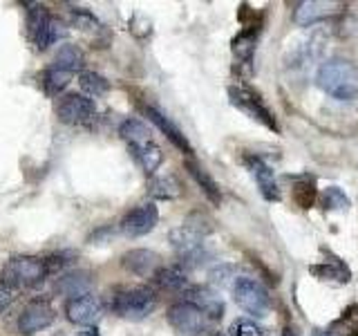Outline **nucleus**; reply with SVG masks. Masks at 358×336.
Instances as JSON below:
<instances>
[{"mask_svg":"<svg viewBox=\"0 0 358 336\" xmlns=\"http://www.w3.org/2000/svg\"><path fill=\"white\" fill-rule=\"evenodd\" d=\"M316 83L338 101L358 99V67L347 59H329L318 67Z\"/></svg>","mask_w":358,"mask_h":336,"instance_id":"nucleus-1","label":"nucleus"},{"mask_svg":"<svg viewBox=\"0 0 358 336\" xmlns=\"http://www.w3.org/2000/svg\"><path fill=\"white\" fill-rule=\"evenodd\" d=\"M48 276H52L48 258L14 255L7 260L0 283H5L14 289H34V287L43 285Z\"/></svg>","mask_w":358,"mask_h":336,"instance_id":"nucleus-2","label":"nucleus"},{"mask_svg":"<svg viewBox=\"0 0 358 336\" xmlns=\"http://www.w3.org/2000/svg\"><path fill=\"white\" fill-rule=\"evenodd\" d=\"M233 300L238 302V307L251 314L255 318H262L271 309V296L264 289L260 280L249 278V276H238L233 280Z\"/></svg>","mask_w":358,"mask_h":336,"instance_id":"nucleus-3","label":"nucleus"},{"mask_svg":"<svg viewBox=\"0 0 358 336\" xmlns=\"http://www.w3.org/2000/svg\"><path fill=\"white\" fill-rule=\"evenodd\" d=\"M213 231V222L204 216V213H190L184 224H179L177 229L171 231V244L179 255H190L195 253L201 240Z\"/></svg>","mask_w":358,"mask_h":336,"instance_id":"nucleus-4","label":"nucleus"},{"mask_svg":"<svg viewBox=\"0 0 358 336\" xmlns=\"http://www.w3.org/2000/svg\"><path fill=\"white\" fill-rule=\"evenodd\" d=\"M27 27H29V36L38 50H48L50 45L59 43L61 38H65V34H67L63 22L59 18H54L43 5L29 7Z\"/></svg>","mask_w":358,"mask_h":336,"instance_id":"nucleus-5","label":"nucleus"},{"mask_svg":"<svg viewBox=\"0 0 358 336\" xmlns=\"http://www.w3.org/2000/svg\"><path fill=\"white\" fill-rule=\"evenodd\" d=\"M157 307V296L148 287H132L121 291L112 300V309L126 321H141L150 316L152 309Z\"/></svg>","mask_w":358,"mask_h":336,"instance_id":"nucleus-6","label":"nucleus"},{"mask_svg":"<svg viewBox=\"0 0 358 336\" xmlns=\"http://www.w3.org/2000/svg\"><path fill=\"white\" fill-rule=\"evenodd\" d=\"M171 328L182 336H201L210 328V318L190 300H179L166 314Z\"/></svg>","mask_w":358,"mask_h":336,"instance_id":"nucleus-7","label":"nucleus"},{"mask_svg":"<svg viewBox=\"0 0 358 336\" xmlns=\"http://www.w3.org/2000/svg\"><path fill=\"white\" fill-rule=\"evenodd\" d=\"M229 101H231L233 108L242 110L246 117L260 121L262 126H266L268 130L278 132V121H275V117L271 115V110H268L262 104V99L257 97L253 90L244 88V85H231L229 88Z\"/></svg>","mask_w":358,"mask_h":336,"instance_id":"nucleus-8","label":"nucleus"},{"mask_svg":"<svg viewBox=\"0 0 358 336\" xmlns=\"http://www.w3.org/2000/svg\"><path fill=\"white\" fill-rule=\"evenodd\" d=\"M96 115V104L85 94H65L56 104V117L67 126H81Z\"/></svg>","mask_w":358,"mask_h":336,"instance_id":"nucleus-9","label":"nucleus"},{"mask_svg":"<svg viewBox=\"0 0 358 336\" xmlns=\"http://www.w3.org/2000/svg\"><path fill=\"white\" fill-rule=\"evenodd\" d=\"M56 318V312L52 307V302L50 300H45V298H36V300H31L29 305L22 309V314L18 316V323H16V328L20 334H36L45 328H50V325L54 323Z\"/></svg>","mask_w":358,"mask_h":336,"instance_id":"nucleus-10","label":"nucleus"},{"mask_svg":"<svg viewBox=\"0 0 358 336\" xmlns=\"http://www.w3.org/2000/svg\"><path fill=\"white\" fill-rule=\"evenodd\" d=\"M157 222H159V211L155 204H139L132 211H128L121 220V233L128 238H141V235L150 233Z\"/></svg>","mask_w":358,"mask_h":336,"instance_id":"nucleus-11","label":"nucleus"},{"mask_svg":"<svg viewBox=\"0 0 358 336\" xmlns=\"http://www.w3.org/2000/svg\"><path fill=\"white\" fill-rule=\"evenodd\" d=\"M65 314L74 325H85V328H94V323L101 318L103 314V305L101 300L92 294H85V296H78L67 300L65 305Z\"/></svg>","mask_w":358,"mask_h":336,"instance_id":"nucleus-12","label":"nucleus"},{"mask_svg":"<svg viewBox=\"0 0 358 336\" xmlns=\"http://www.w3.org/2000/svg\"><path fill=\"white\" fill-rule=\"evenodd\" d=\"M246 168L251 171L253 179L257 182V186H260V193L264 200L268 202H278L280 200V186L275 182V173L273 168L268 166L262 157H246Z\"/></svg>","mask_w":358,"mask_h":336,"instance_id":"nucleus-13","label":"nucleus"},{"mask_svg":"<svg viewBox=\"0 0 358 336\" xmlns=\"http://www.w3.org/2000/svg\"><path fill=\"white\" fill-rule=\"evenodd\" d=\"M186 300H190L193 305H197L213 323L222 321V316H224V302H222V298L215 294V291H210L206 287H190L186 291Z\"/></svg>","mask_w":358,"mask_h":336,"instance_id":"nucleus-14","label":"nucleus"},{"mask_svg":"<svg viewBox=\"0 0 358 336\" xmlns=\"http://www.w3.org/2000/svg\"><path fill=\"white\" fill-rule=\"evenodd\" d=\"M123 267L134 276H155L159 272V255L150 249H132L123 255Z\"/></svg>","mask_w":358,"mask_h":336,"instance_id":"nucleus-15","label":"nucleus"},{"mask_svg":"<svg viewBox=\"0 0 358 336\" xmlns=\"http://www.w3.org/2000/svg\"><path fill=\"white\" fill-rule=\"evenodd\" d=\"M145 117H148L157 128H159L168 139L173 141V146H177L179 150L182 153H186V155H193V146H190V141L186 139V134L179 130L175 123L168 119V117H164L159 110H155V108H145Z\"/></svg>","mask_w":358,"mask_h":336,"instance_id":"nucleus-16","label":"nucleus"},{"mask_svg":"<svg viewBox=\"0 0 358 336\" xmlns=\"http://www.w3.org/2000/svg\"><path fill=\"white\" fill-rule=\"evenodd\" d=\"M329 255V260H322L320 265H313L309 267V272L320 278V280H334V283H350L352 280V272H350V267H347L341 258H336L327 251Z\"/></svg>","mask_w":358,"mask_h":336,"instance_id":"nucleus-17","label":"nucleus"},{"mask_svg":"<svg viewBox=\"0 0 358 336\" xmlns=\"http://www.w3.org/2000/svg\"><path fill=\"white\" fill-rule=\"evenodd\" d=\"M90 287H92V276L87 272L65 274L63 278H59V283H56V291L63 296H70V300L90 294Z\"/></svg>","mask_w":358,"mask_h":336,"instance_id":"nucleus-18","label":"nucleus"},{"mask_svg":"<svg viewBox=\"0 0 358 336\" xmlns=\"http://www.w3.org/2000/svg\"><path fill=\"white\" fill-rule=\"evenodd\" d=\"M257 34H260V27H244L238 36L233 38V45H231V50H233V56L238 59L240 63L244 65H249L253 61V54H255V43H257Z\"/></svg>","mask_w":358,"mask_h":336,"instance_id":"nucleus-19","label":"nucleus"},{"mask_svg":"<svg viewBox=\"0 0 358 336\" xmlns=\"http://www.w3.org/2000/svg\"><path fill=\"white\" fill-rule=\"evenodd\" d=\"M130 153H132V157L137 160V164H139L148 175H152V173L157 171V168L162 166V162H164V153H162V148H159V146H157L155 141L141 144V146H134V148H130Z\"/></svg>","mask_w":358,"mask_h":336,"instance_id":"nucleus-20","label":"nucleus"},{"mask_svg":"<svg viewBox=\"0 0 358 336\" xmlns=\"http://www.w3.org/2000/svg\"><path fill=\"white\" fill-rule=\"evenodd\" d=\"M186 171H188V175L197 182V186H199L201 190H204V195L213 202V204H220V202H222V190H220V186H217L215 179H213L199 164L190 162V160L186 162Z\"/></svg>","mask_w":358,"mask_h":336,"instance_id":"nucleus-21","label":"nucleus"},{"mask_svg":"<svg viewBox=\"0 0 358 336\" xmlns=\"http://www.w3.org/2000/svg\"><path fill=\"white\" fill-rule=\"evenodd\" d=\"M83 63H85V56L81 50L76 48V45H61L59 52H56V56H54L52 65L67 72V74H76L83 67Z\"/></svg>","mask_w":358,"mask_h":336,"instance_id":"nucleus-22","label":"nucleus"},{"mask_svg":"<svg viewBox=\"0 0 358 336\" xmlns=\"http://www.w3.org/2000/svg\"><path fill=\"white\" fill-rule=\"evenodd\" d=\"M155 285L164 291H184L188 289V278L179 267H162L155 276Z\"/></svg>","mask_w":358,"mask_h":336,"instance_id":"nucleus-23","label":"nucleus"},{"mask_svg":"<svg viewBox=\"0 0 358 336\" xmlns=\"http://www.w3.org/2000/svg\"><path fill=\"white\" fill-rule=\"evenodd\" d=\"M119 134H121V139L130 146V148L152 141L148 126H145V123L139 121V119H126V121H123L121 128H119Z\"/></svg>","mask_w":358,"mask_h":336,"instance_id":"nucleus-24","label":"nucleus"},{"mask_svg":"<svg viewBox=\"0 0 358 336\" xmlns=\"http://www.w3.org/2000/svg\"><path fill=\"white\" fill-rule=\"evenodd\" d=\"M329 16V5L327 3H300L294 11V20L302 27H309L313 22Z\"/></svg>","mask_w":358,"mask_h":336,"instance_id":"nucleus-25","label":"nucleus"},{"mask_svg":"<svg viewBox=\"0 0 358 336\" xmlns=\"http://www.w3.org/2000/svg\"><path fill=\"white\" fill-rule=\"evenodd\" d=\"M148 193L157 200H175L182 195V186H179V182L173 175H162V177L150 179Z\"/></svg>","mask_w":358,"mask_h":336,"instance_id":"nucleus-26","label":"nucleus"},{"mask_svg":"<svg viewBox=\"0 0 358 336\" xmlns=\"http://www.w3.org/2000/svg\"><path fill=\"white\" fill-rule=\"evenodd\" d=\"M70 78H72V74H67V72L59 70V67L50 65L48 70L43 72V88H45V92H48L50 97L59 94L61 90H63L67 83H70Z\"/></svg>","mask_w":358,"mask_h":336,"instance_id":"nucleus-27","label":"nucleus"},{"mask_svg":"<svg viewBox=\"0 0 358 336\" xmlns=\"http://www.w3.org/2000/svg\"><path fill=\"white\" fill-rule=\"evenodd\" d=\"M78 85H81L85 97H90V99L106 94L108 90H110V83L101 74H96V72H83L81 76H78Z\"/></svg>","mask_w":358,"mask_h":336,"instance_id":"nucleus-28","label":"nucleus"},{"mask_svg":"<svg viewBox=\"0 0 358 336\" xmlns=\"http://www.w3.org/2000/svg\"><path fill=\"white\" fill-rule=\"evenodd\" d=\"M350 204H352L350 197H347L338 186L324 188V193H322V209H327V211H347V209H350Z\"/></svg>","mask_w":358,"mask_h":336,"instance_id":"nucleus-29","label":"nucleus"},{"mask_svg":"<svg viewBox=\"0 0 358 336\" xmlns=\"http://www.w3.org/2000/svg\"><path fill=\"white\" fill-rule=\"evenodd\" d=\"M294 200L300 209H309L316 202V186H313V182H309V179L298 182L294 188Z\"/></svg>","mask_w":358,"mask_h":336,"instance_id":"nucleus-30","label":"nucleus"},{"mask_svg":"<svg viewBox=\"0 0 358 336\" xmlns=\"http://www.w3.org/2000/svg\"><path fill=\"white\" fill-rule=\"evenodd\" d=\"M70 16H72V22H74L78 29H96L99 27V20L94 18L92 11H87V9L74 7L70 11Z\"/></svg>","mask_w":358,"mask_h":336,"instance_id":"nucleus-31","label":"nucleus"},{"mask_svg":"<svg viewBox=\"0 0 358 336\" xmlns=\"http://www.w3.org/2000/svg\"><path fill=\"white\" fill-rule=\"evenodd\" d=\"M233 336H264V330L260 328V325H255L253 321L249 318H240V321H235L233 323V328H231Z\"/></svg>","mask_w":358,"mask_h":336,"instance_id":"nucleus-32","label":"nucleus"},{"mask_svg":"<svg viewBox=\"0 0 358 336\" xmlns=\"http://www.w3.org/2000/svg\"><path fill=\"white\" fill-rule=\"evenodd\" d=\"M336 325H343V334H352V336H358V305L350 307L345 314H343V318L336 323Z\"/></svg>","mask_w":358,"mask_h":336,"instance_id":"nucleus-33","label":"nucleus"},{"mask_svg":"<svg viewBox=\"0 0 358 336\" xmlns=\"http://www.w3.org/2000/svg\"><path fill=\"white\" fill-rule=\"evenodd\" d=\"M233 274V267L231 265H222V267H215L213 272L208 274L210 276V283H215V285H227V280L229 278H238V276H231Z\"/></svg>","mask_w":358,"mask_h":336,"instance_id":"nucleus-34","label":"nucleus"},{"mask_svg":"<svg viewBox=\"0 0 358 336\" xmlns=\"http://www.w3.org/2000/svg\"><path fill=\"white\" fill-rule=\"evenodd\" d=\"M16 294H18V289L9 287L5 283H0V312H5L11 305V302L16 300Z\"/></svg>","mask_w":358,"mask_h":336,"instance_id":"nucleus-35","label":"nucleus"},{"mask_svg":"<svg viewBox=\"0 0 358 336\" xmlns=\"http://www.w3.org/2000/svg\"><path fill=\"white\" fill-rule=\"evenodd\" d=\"M282 336H300V332H298V328H294V325H287Z\"/></svg>","mask_w":358,"mask_h":336,"instance_id":"nucleus-36","label":"nucleus"},{"mask_svg":"<svg viewBox=\"0 0 358 336\" xmlns=\"http://www.w3.org/2000/svg\"><path fill=\"white\" fill-rule=\"evenodd\" d=\"M78 336H101V334H99V330H96V328H85V330H83L81 334H78Z\"/></svg>","mask_w":358,"mask_h":336,"instance_id":"nucleus-37","label":"nucleus"},{"mask_svg":"<svg viewBox=\"0 0 358 336\" xmlns=\"http://www.w3.org/2000/svg\"><path fill=\"white\" fill-rule=\"evenodd\" d=\"M313 336H329L327 332H313Z\"/></svg>","mask_w":358,"mask_h":336,"instance_id":"nucleus-38","label":"nucleus"},{"mask_svg":"<svg viewBox=\"0 0 358 336\" xmlns=\"http://www.w3.org/2000/svg\"><path fill=\"white\" fill-rule=\"evenodd\" d=\"M213 336H224V334H220V332H217V334H213Z\"/></svg>","mask_w":358,"mask_h":336,"instance_id":"nucleus-39","label":"nucleus"}]
</instances>
